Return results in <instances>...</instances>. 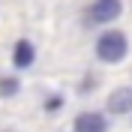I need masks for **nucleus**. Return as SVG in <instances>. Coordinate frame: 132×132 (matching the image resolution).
<instances>
[{"mask_svg":"<svg viewBox=\"0 0 132 132\" xmlns=\"http://www.w3.org/2000/svg\"><path fill=\"white\" fill-rule=\"evenodd\" d=\"M126 54H129V39H126V33L105 30L96 39V57L102 60V63H120Z\"/></svg>","mask_w":132,"mask_h":132,"instance_id":"f257e3e1","label":"nucleus"},{"mask_svg":"<svg viewBox=\"0 0 132 132\" xmlns=\"http://www.w3.org/2000/svg\"><path fill=\"white\" fill-rule=\"evenodd\" d=\"M120 12H123L120 0H93V6H90V18L96 24H111V21L120 18Z\"/></svg>","mask_w":132,"mask_h":132,"instance_id":"f03ea898","label":"nucleus"},{"mask_svg":"<svg viewBox=\"0 0 132 132\" xmlns=\"http://www.w3.org/2000/svg\"><path fill=\"white\" fill-rule=\"evenodd\" d=\"M72 126H75V132H108V120L99 111H81Z\"/></svg>","mask_w":132,"mask_h":132,"instance_id":"7ed1b4c3","label":"nucleus"},{"mask_svg":"<svg viewBox=\"0 0 132 132\" xmlns=\"http://www.w3.org/2000/svg\"><path fill=\"white\" fill-rule=\"evenodd\" d=\"M108 111L111 114H129L132 111V87H117L108 96Z\"/></svg>","mask_w":132,"mask_h":132,"instance_id":"20e7f679","label":"nucleus"},{"mask_svg":"<svg viewBox=\"0 0 132 132\" xmlns=\"http://www.w3.org/2000/svg\"><path fill=\"white\" fill-rule=\"evenodd\" d=\"M33 60H36V48H33L30 39H18L15 42V51H12V63L15 69H30Z\"/></svg>","mask_w":132,"mask_h":132,"instance_id":"39448f33","label":"nucleus"},{"mask_svg":"<svg viewBox=\"0 0 132 132\" xmlns=\"http://www.w3.org/2000/svg\"><path fill=\"white\" fill-rule=\"evenodd\" d=\"M18 90H21V81L15 75H0V99H12Z\"/></svg>","mask_w":132,"mask_h":132,"instance_id":"423d86ee","label":"nucleus"},{"mask_svg":"<svg viewBox=\"0 0 132 132\" xmlns=\"http://www.w3.org/2000/svg\"><path fill=\"white\" fill-rule=\"evenodd\" d=\"M60 108H63V96H60V93H54V96L45 99V111H60Z\"/></svg>","mask_w":132,"mask_h":132,"instance_id":"0eeeda50","label":"nucleus"}]
</instances>
